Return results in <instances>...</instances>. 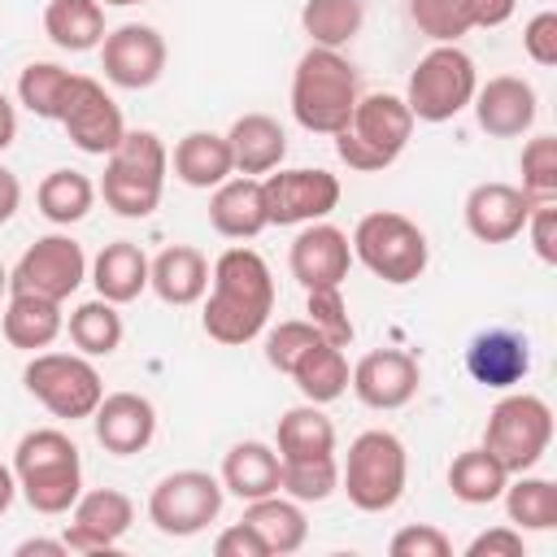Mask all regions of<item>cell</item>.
Here are the masks:
<instances>
[{
  "label": "cell",
  "mask_w": 557,
  "mask_h": 557,
  "mask_svg": "<svg viewBox=\"0 0 557 557\" xmlns=\"http://www.w3.org/2000/svg\"><path fill=\"white\" fill-rule=\"evenodd\" d=\"M274 313V274L257 248H226L209 265V292H205V313L200 326L209 339L239 348L252 344Z\"/></svg>",
  "instance_id": "6da1fadb"
},
{
  "label": "cell",
  "mask_w": 557,
  "mask_h": 557,
  "mask_svg": "<svg viewBox=\"0 0 557 557\" xmlns=\"http://www.w3.org/2000/svg\"><path fill=\"white\" fill-rule=\"evenodd\" d=\"M13 479L22 500L35 513H70V505L83 496V457L78 444L57 431V426H39L26 431L13 448Z\"/></svg>",
  "instance_id": "7a4b0ae2"
},
{
  "label": "cell",
  "mask_w": 557,
  "mask_h": 557,
  "mask_svg": "<svg viewBox=\"0 0 557 557\" xmlns=\"http://www.w3.org/2000/svg\"><path fill=\"white\" fill-rule=\"evenodd\" d=\"M361 83L339 48H313L292 70V117L309 135H339L357 109Z\"/></svg>",
  "instance_id": "3957f363"
},
{
  "label": "cell",
  "mask_w": 557,
  "mask_h": 557,
  "mask_svg": "<svg viewBox=\"0 0 557 557\" xmlns=\"http://www.w3.org/2000/svg\"><path fill=\"white\" fill-rule=\"evenodd\" d=\"M170 152L157 131H126L122 144L104 157L100 196L117 218H148L165 196Z\"/></svg>",
  "instance_id": "277c9868"
},
{
  "label": "cell",
  "mask_w": 557,
  "mask_h": 557,
  "mask_svg": "<svg viewBox=\"0 0 557 557\" xmlns=\"http://www.w3.org/2000/svg\"><path fill=\"white\" fill-rule=\"evenodd\" d=\"M409 135H413V113H409L405 96L370 91V96H357L348 126L331 139H335V152L348 170L379 174L409 148Z\"/></svg>",
  "instance_id": "5b68a950"
},
{
  "label": "cell",
  "mask_w": 557,
  "mask_h": 557,
  "mask_svg": "<svg viewBox=\"0 0 557 557\" xmlns=\"http://www.w3.org/2000/svg\"><path fill=\"white\" fill-rule=\"evenodd\" d=\"M409 483V453L400 435L370 426L348 444V457L339 466V487L352 509L361 513H387L405 496Z\"/></svg>",
  "instance_id": "8992f818"
},
{
  "label": "cell",
  "mask_w": 557,
  "mask_h": 557,
  "mask_svg": "<svg viewBox=\"0 0 557 557\" xmlns=\"http://www.w3.org/2000/svg\"><path fill=\"white\" fill-rule=\"evenodd\" d=\"M352 257L383 283L392 287H405L413 278H422L426 261H431V244H426V231L396 213V209H374L366 213L357 226H352Z\"/></svg>",
  "instance_id": "52a82bcc"
},
{
  "label": "cell",
  "mask_w": 557,
  "mask_h": 557,
  "mask_svg": "<svg viewBox=\"0 0 557 557\" xmlns=\"http://www.w3.org/2000/svg\"><path fill=\"white\" fill-rule=\"evenodd\" d=\"M553 444V409L544 396L535 392H509L492 405L487 413V426H483V448L509 470V474H522V470H535L544 461Z\"/></svg>",
  "instance_id": "ba28073f"
},
{
  "label": "cell",
  "mask_w": 557,
  "mask_h": 557,
  "mask_svg": "<svg viewBox=\"0 0 557 557\" xmlns=\"http://www.w3.org/2000/svg\"><path fill=\"white\" fill-rule=\"evenodd\" d=\"M22 383L52 418H65V422L91 418L104 396V379H100L96 361L83 352H48V348L30 352Z\"/></svg>",
  "instance_id": "9c48e42d"
},
{
  "label": "cell",
  "mask_w": 557,
  "mask_h": 557,
  "mask_svg": "<svg viewBox=\"0 0 557 557\" xmlns=\"http://www.w3.org/2000/svg\"><path fill=\"white\" fill-rule=\"evenodd\" d=\"M474 87H479V70H474L470 52H461L457 44H435L413 65L405 104H409L413 122H448L461 109H470Z\"/></svg>",
  "instance_id": "30bf717a"
},
{
  "label": "cell",
  "mask_w": 557,
  "mask_h": 557,
  "mask_svg": "<svg viewBox=\"0 0 557 557\" xmlns=\"http://www.w3.org/2000/svg\"><path fill=\"white\" fill-rule=\"evenodd\" d=\"M222 496H226V487L209 470H174V474L157 479V487L148 492V522L174 540L200 535L209 522H218Z\"/></svg>",
  "instance_id": "8fae6325"
},
{
  "label": "cell",
  "mask_w": 557,
  "mask_h": 557,
  "mask_svg": "<svg viewBox=\"0 0 557 557\" xmlns=\"http://www.w3.org/2000/svg\"><path fill=\"white\" fill-rule=\"evenodd\" d=\"M87 278V252L78 239L52 231V235H39L22 257L17 265L9 270V292H30V296H48V300H65L83 287Z\"/></svg>",
  "instance_id": "7c38bea8"
},
{
  "label": "cell",
  "mask_w": 557,
  "mask_h": 557,
  "mask_svg": "<svg viewBox=\"0 0 557 557\" xmlns=\"http://www.w3.org/2000/svg\"><path fill=\"white\" fill-rule=\"evenodd\" d=\"M70 135V144L87 157H109L122 135H126V122H122V109L117 100L104 91L100 78H87V74H74L70 78V91L61 100V117H57Z\"/></svg>",
  "instance_id": "4fadbf2b"
},
{
  "label": "cell",
  "mask_w": 557,
  "mask_h": 557,
  "mask_svg": "<svg viewBox=\"0 0 557 557\" xmlns=\"http://www.w3.org/2000/svg\"><path fill=\"white\" fill-rule=\"evenodd\" d=\"M261 196H265V218L270 226H305V222H322L326 213H335L339 205V178L331 170H270L261 178Z\"/></svg>",
  "instance_id": "5bb4252c"
},
{
  "label": "cell",
  "mask_w": 557,
  "mask_h": 557,
  "mask_svg": "<svg viewBox=\"0 0 557 557\" xmlns=\"http://www.w3.org/2000/svg\"><path fill=\"white\" fill-rule=\"evenodd\" d=\"M165 35L148 22H122L100 39V70L122 91H144L165 74Z\"/></svg>",
  "instance_id": "9a60e30c"
},
{
  "label": "cell",
  "mask_w": 557,
  "mask_h": 557,
  "mask_svg": "<svg viewBox=\"0 0 557 557\" xmlns=\"http://www.w3.org/2000/svg\"><path fill=\"white\" fill-rule=\"evenodd\" d=\"M135 522V500L117 487H91L70 505L65 548L70 553H113Z\"/></svg>",
  "instance_id": "2e32d148"
},
{
  "label": "cell",
  "mask_w": 557,
  "mask_h": 557,
  "mask_svg": "<svg viewBox=\"0 0 557 557\" xmlns=\"http://www.w3.org/2000/svg\"><path fill=\"white\" fill-rule=\"evenodd\" d=\"M422 383V366L413 352L405 348H374L352 366L348 387L357 392V400L366 409H400L418 396Z\"/></svg>",
  "instance_id": "e0dca14e"
},
{
  "label": "cell",
  "mask_w": 557,
  "mask_h": 557,
  "mask_svg": "<svg viewBox=\"0 0 557 557\" xmlns=\"http://www.w3.org/2000/svg\"><path fill=\"white\" fill-rule=\"evenodd\" d=\"M348 265H352V244L326 218L322 222H305V231L287 248V270L305 292L309 287H344Z\"/></svg>",
  "instance_id": "ac0fdd59"
},
{
  "label": "cell",
  "mask_w": 557,
  "mask_h": 557,
  "mask_svg": "<svg viewBox=\"0 0 557 557\" xmlns=\"http://www.w3.org/2000/svg\"><path fill=\"white\" fill-rule=\"evenodd\" d=\"M474 122L479 131H487L492 139H518L535 126V113H540V100H535V87L518 74H496L487 83L474 87Z\"/></svg>",
  "instance_id": "d6986e66"
},
{
  "label": "cell",
  "mask_w": 557,
  "mask_h": 557,
  "mask_svg": "<svg viewBox=\"0 0 557 557\" xmlns=\"http://www.w3.org/2000/svg\"><path fill=\"white\" fill-rule=\"evenodd\" d=\"M466 231L479 239V244H509L522 235L527 226V213H531V200L518 183H474L466 191Z\"/></svg>",
  "instance_id": "ffe728a7"
},
{
  "label": "cell",
  "mask_w": 557,
  "mask_h": 557,
  "mask_svg": "<svg viewBox=\"0 0 557 557\" xmlns=\"http://www.w3.org/2000/svg\"><path fill=\"white\" fill-rule=\"evenodd\" d=\"M91 426H96V444L104 453L135 457L157 435V409L139 392H109V396H100V405L91 413Z\"/></svg>",
  "instance_id": "44dd1931"
},
{
  "label": "cell",
  "mask_w": 557,
  "mask_h": 557,
  "mask_svg": "<svg viewBox=\"0 0 557 557\" xmlns=\"http://www.w3.org/2000/svg\"><path fill=\"white\" fill-rule=\"evenodd\" d=\"M466 370L474 383L483 387H513L527 379L531 370V344L522 331H509V326H487L479 331L470 344H466Z\"/></svg>",
  "instance_id": "7402d4cb"
},
{
  "label": "cell",
  "mask_w": 557,
  "mask_h": 557,
  "mask_svg": "<svg viewBox=\"0 0 557 557\" xmlns=\"http://www.w3.org/2000/svg\"><path fill=\"white\" fill-rule=\"evenodd\" d=\"M148 287L174 309L200 305L209 292V257L196 244H170L148 261Z\"/></svg>",
  "instance_id": "603a6c76"
},
{
  "label": "cell",
  "mask_w": 557,
  "mask_h": 557,
  "mask_svg": "<svg viewBox=\"0 0 557 557\" xmlns=\"http://www.w3.org/2000/svg\"><path fill=\"white\" fill-rule=\"evenodd\" d=\"M209 226L218 235H226V239H252V235H261L270 226L261 178L231 174L226 183H218L213 196H209Z\"/></svg>",
  "instance_id": "cb8c5ba5"
},
{
  "label": "cell",
  "mask_w": 557,
  "mask_h": 557,
  "mask_svg": "<svg viewBox=\"0 0 557 557\" xmlns=\"http://www.w3.org/2000/svg\"><path fill=\"white\" fill-rule=\"evenodd\" d=\"M226 144H231L235 174H248V178L278 170L283 157H287V131L270 113H244V117H235L231 131H226Z\"/></svg>",
  "instance_id": "d4e9b609"
},
{
  "label": "cell",
  "mask_w": 557,
  "mask_h": 557,
  "mask_svg": "<svg viewBox=\"0 0 557 557\" xmlns=\"http://www.w3.org/2000/svg\"><path fill=\"white\" fill-rule=\"evenodd\" d=\"M87 278H91L96 296H104L113 305H131L148 287V252L135 239H113L96 252V261L87 265Z\"/></svg>",
  "instance_id": "484cf974"
},
{
  "label": "cell",
  "mask_w": 557,
  "mask_h": 557,
  "mask_svg": "<svg viewBox=\"0 0 557 557\" xmlns=\"http://www.w3.org/2000/svg\"><path fill=\"white\" fill-rule=\"evenodd\" d=\"M170 165H174V178L196 187V191H213L218 183H226L235 174L231 165V144L226 135L218 131H187L174 152H170Z\"/></svg>",
  "instance_id": "4316f807"
},
{
  "label": "cell",
  "mask_w": 557,
  "mask_h": 557,
  "mask_svg": "<svg viewBox=\"0 0 557 557\" xmlns=\"http://www.w3.org/2000/svg\"><path fill=\"white\" fill-rule=\"evenodd\" d=\"M222 487L239 500H257V496H270L278 492V479H283V457L278 448L261 444V440H239L231 444V453L222 457Z\"/></svg>",
  "instance_id": "83f0119b"
},
{
  "label": "cell",
  "mask_w": 557,
  "mask_h": 557,
  "mask_svg": "<svg viewBox=\"0 0 557 557\" xmlns=\"http://www.w3.org/2000/svg\"><path fill=\"white\" fill-rule=\"evenodd\" d=\"M4 339L22 352H44L61 331H65V313H61V300H48V296H30V292H9V305H4Z\"/></svg>",
  "instance_id": "f1b7e54d"
},
{
  "label": "cell",
  "mask_w": 557,
  "mask_h": 557,
  "mask_svg": "<svg viewBox=\"0 0 557 557\" xmlns=\"http://www.w3.org/2000/svg\"><path fill=\"white\" fill-rule=\"evenodd\" d=\"M244 522L265 540L270 557H274V553L287 557V553H296V548L309 540V522H305L300 500H292V496H283V492L244 500Z\"/></svg>",
  "instance_id": "f546056e"
},
{
  "label": "cell",
  "mask_w": 557,
  "mask_h": 557,
  "mask_svg": "<svg viewBox=\"0 0 557 557\" xmlns=\"http://www.w3.org/2000/svg\"><path fill=\"white\" fill-rule=\"evenodd\" d=\"M104 4L100 0H48L44 9V35L61 52H91L104 39Z\"/></svg>",
  "instance_id": "4dcf8cb0"
},
{
  "label": "cell",
  "mask_w": 557,
  "mask_h": 557,
  "mask_svg": "<svg viewBox=\"0 0 557 557\" xmlns=\"http://www.w3.org/2000/svg\"><path fill=\"white\" fill-rule=\"evenodd\" d=\"M274 448L283 461H296V457H331L335 453V422L322 413V405L305 400V405H292L283 418H278V435H274Z\"/></svg>",
  "instance_id": "1f68e13d"
},
{
  "label": "cell",
  "mask_w": 557,
  "mask_h": 557,
  "mask_svg": "<svg viewBox=\"0 0 557 557\" xmlns=\"http://www.w3.org/2000/svg\"><path fill=\"white\" fill-rule=\"evenodd\" d=\"M348 379H352V370H348V357H344V348H335V344H313L296 366H292V383H296V392L305 396V400H313V405H331V400H339L344 392H348Z\"/></svg>",
  "instance_id": "d6a6232c"
},
{
  "label": "cell",
  "mask_w": 557,
  "mask_h": 557,
  "mask_svg": "<svg viewBox=\"0 0 557 557\" xmlns=\"http://www.w3.org/2000/svg\"><path fill=\"white\" fill-rule=\"evenodd\" d=\"M513 483H505L500 500H505V513L518 531H553L557 527V483L553 479H540L531 470L522 474H509Z\"/></svg>",
  "instance_id": "836d02e7"
},
{
  "label": "cell",
  "mask_w": 557,
  "mask_h": 557,
  "mask_svg": "<svg viewBox=\"0 0 557 557\" xmlns=\"http://www.w3.org/2000/svg\"><path fill=\"white\" fill-rule=\"evenodd\" d=\"M35 205L52 226L83 222L91 213V205H96V183L83 170H48L39 191H35Z\"/></svg>",
  "instance_id": "e575fe53"
},
{
  "label": "cell",
  "mask_w": 557,
  "mask_h": 557,
  "mask_svg": "<svg viewBox=\"0 0 557 557\" xmlns=\"http://www.w3.org/2000/svg\"><path fill=\"white\" fill-rule=\"evenodd\" d=\"M505 483H509V470L483 444L457 453L453 466H448V487L461 505H492V500H500Z\"/></svg>",
  "instance_id": "d590c367"
},
{
  "label": "cell",
  "mask_w": 557,
  "mask_h": 557,
  "mask_svg": "<svg viewBox=\"0 0 557 557\" xmlns=\"http://www.w3.org/2000/svg\"><path fill=\"white\" fill-rule=\"evenodd\" d=\"M65 331H70V344L83 352V357H113L117 344H122V313L113 300L96 296V300H83L70 318H65Z\"/></svg>",
  "instance_id": "8d00e7d4"
},
{
  "label": "cell",
  "mask_w": 557,
  "mask_h": 557,
  "mask_svg": "<svg viewBox=\"0 0 557 557\" xmlns=\"http://www.w3.org/2000/svg\"><path fill=\"white\" fill-rule=\"evenodd\" d=\"M300 26L313 48H344L366 26V0H305Z\"/></svg>",
  "instance_id": "74e56055"
},
{
  "label": "cell",
  "mask_w": 557,
  "mask_h": 557,
  "mask_svg": "<svg viewBox=\"0 0 557 557\" xmlns=\"http://www.w3.org/2000/svg\"><path fill=\"white\" fill-rule=\"evenodd\" d=\"M70 78L74 74L65 65H57V61H30L17 74V104L30 109L44 122H57L61 117V100L70 91Z\"/></svg>",
  "instance_id": "f35d334b"
},
{
  "label": "cell",
  "mask_w": 557,
  "mask_h": 557,
  "mask_svg": "<svg viewBox=\"0 0 557 557\" xmlns=\"http://www.w3.org/2000/svg\"><path fill=\"white\" fill-rule=\"evenodd\" d=\"M339 487V461L335 453L331 457H296V461H283V479H278V492L300 500V505H318L326 500L331 492Z\"/></svg>",
  "instance_id": "ab89813d"
},
{
  "label": "cell",
  "mask_w": 557,
  "mask_h": 557,
  "mask_svg": "<svg viewBox=\"0 0 557 557\" xmlns=\"http://www.w3.org/2000/svg\"><path fill=\"white\" fill-rule=\"evenodd\" d=\"M305 318L313 322V331L335 344V348H348L357 339V326L348 318V300H344V287H309L305 292Z\"/></svg>",
  "instance_id": "60d3db41"
},
{
  "label": "cell",
  "mask_w": 557,
  "mask_h": 557,
  "mask_svg": "<svg viewBox=\"0 0 557 557\" xmlns=\"http://www.w3.org/2000/svg\"><path fill=\"white\" fill-rule=\"evenodd\" d=\"M409 17L431 44H457L461 35L474 30L466 0H409Z\"/></svg>",
  "instance_id": "b9f144b4"
},
{
  "label": "cell",
  "mask_w": 557,
  "mask_h": 557,
  "mask_svg": "<svg viewBox=\"0 0 557 557\" xmlns=\"http://www.w3.org/2000/svg\"><path fill=\"white\" fill-rule=\"evenodd\" d=\"M518 170H522V191H527L531 205L557 200V135L527 139L522 157H518Z\"/></svg>",
  "instance_id": "7bdbcfd3"
},
{
  "label": "cell",
  "mask_w": 557,
  "mask_h": 557,
  "mask_svg": "<svg viewBox=\"0 0 557 557\" xmlns=\"http://www.w3.org/2000/svg\"><path fill=\"white\" fill-rule=\"evenodd\" d=\"M261 335H265V361H270L278 374H292V366H296L313 344H322V335L313 331L309 318H287V322H278V326H270V331H261Z\"/></svg>",
  "instance_id": "ee69618b"
},
{
  "label": "cell",
  "mask_w": 557,
  "mask_h": 557,
  "mask_svg": "<svg viewBox=\"0 0 557 557\" xmlns=\"http://www.w3.org/2000/svg\"><path fill=\"white\" fill-rule=\"evenodd\" d=\"M387 553L392 557H448L453 553V540L440 527H431V522H409V527H400L392 535Z\"/></svg>",
  "instance_id": "f6af8a7d"
},
{
  "label": "cell",
  "mask_w": 557,
  "mask_h": 557,
  "mask_svg": "<svg viewBox=\"0 0 557 557\" xmlns=\"http://www.w3.org/2000/svg\"><path fill=\"white\" fill-rule=\"evenodd\" d=\"M527 239L544 265H557V200H540L527 213Z\"/></svg>",
  "instance_id": "bcb514c9"
},
{
  "label": "cell",
  "mask_w": 557,
  "mask_h": 557,
  "mask_svg": "<svg viewBox=\"0 0 557 557\" xmlns=\"http://www.w3.org/2000/svg\"><path fill=\"white\" fill-rule=\"evenodd\" d=\"M522 52H527L535 65H544V70L557 65V13H553V9H544V13H535V17L527 22V30H522Z\"/></svg>",
  "instance_id": "7dc6e473"
},
{
  "label": "cell",
  "mask_w": 557,
  "mask_h": 557,
  "mask_svg": "<svg viewBox=\"0 0 557 557\" xmlns=\"http://www.w3.org/2000/svg\"><path fill=\"white\" fill-rule=\"evenodd\" d=\"M522 553H527V540H522V531L513 522L487 527L466 544V557H522Z\"/></svg>",
  "instance_id": "c3c4849f"
},
{
  "label": "cell",
  "mask_w": 557,
  "mask_h": 557,
  "mask_svg": "<svg viewBox=\"0 0 557 557\" xmlns=\"http://www.w3.org/2000/svg\"><path fill=\"white\" fill-rule=\"evenodd\" d=\"M213 553L218 557H270V548H265V540L239 518V522H231L218 540H213Z\"/></svg>",
  "instance_id": "681fc988"
},
{
  "label": "cell",
  "mask_w": 557,
  "mask_h": 557,
  "mask_svg": "<svg viewBox=\"0 0 557 557\" xmlns=\"http://www.w3.org/2000/svg\"><path fill=\"white\" fill-rule=\"evenodd\" d=\"M466 4H470L474 26H483V30L505 26V22L513 17V9H518V0H466Z\"/></svg>",
  "instance_id": "f907efd6"
},
{
  "label": "cell",
  "mask_w": 557,
  "mask_h": 557,
  "mask_svg": "<svg viewBox=\"0 0 557 557\" xmlns=\"http://www.w3.org/2000/svg\"><path fill=\"white\" fill-rule=\"evenodd\" d=\"M17 205H22V183H17V174L9 165H0V226L17 213Z\"/></svg>",
  "instance_id": "816d5d0a"
},
{
  "label": "cell",
  "mask_w": 557,
  "mask_h": 557,
  "mask_svg": "<svg viewBox=\"0 0 557 557\" xmlns=\"http://www.w3.org/2000/svg\"><path fill=\"white\" fill-rule=\"evenodd\" d=\"M13 553H17V557H35V553H39V557H65L70 548H65V540H22Z\"/></svg>",
  "instance_id": "f5cc1de1"
},
{
  "label": "cell",
  "mask_w": 557,
  "mask_h": 557,
  "mask_svg": "<svg viewBox=\"0 0 557 557\" xmlns=\"http://www.w3.org/2000/svg\"><path fill=\"white\" fill-rule=\"evenodd\" d=\"M13 139H17V109H13V100L0 91V152H4Z\"/></svg>",
  "instance_id": "db71d44e"
},
{
  "label": "cell",
  "mask_w": 557,
  "mask_h": 557,
  "mask_svg": "<svg viewBox=\"0 0 557 557\" xmlns=\"http://www.w3.org/2000/svg\"><path fill=\"white\" fill-rule=\"evenodd\" d=\"M13 496H17V479H13V466H4V461H0V513H9Z\"/></svg>",
  "instance_id": "11a10c76"
},
{
  "label": "cell",
  "mask_w": 557,
  "mask_h": 557,
  "mask_svg": "<svg viewBox=\"0 0 557 557\" xmlns=\"http://www.w3.org/2000/svg\"><path fill=\"white\" fill-rule=\"evenodd\" d=\"M100 4H113V9H131V4H148V0H100Z\"/></svg>",
  "instance_id": "9f6ffc18"
},
{
  "label": "cell",
  "mask_w": 557,
  "mask_h": 557,
  "mask_svg": "<svg viewBox=\"0 0 557 557\" xmlns=\"http://www.w3.org/2000/svg\"><path fill=\"white\" fill-rule=\"evenodd\" d=\"M9 292V270H4V261H0V296Z\"/></svg>",
  "instance_id": "6f0895ef"
}]
</instances>
